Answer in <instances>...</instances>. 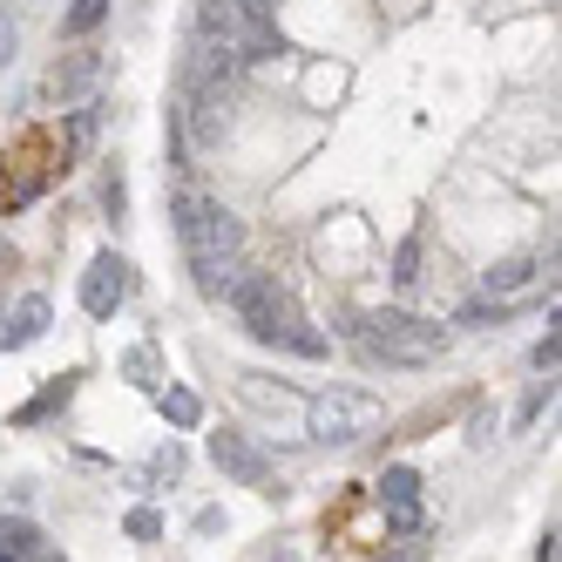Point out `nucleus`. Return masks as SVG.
Wrapping results in <instances>:
<instances>
[{
    "label": "nucleus",
    "instance_id": "1",
    "mask_svg": "<svg viewBox=\"0 0 562 562\" xmlns=\"http://www.w3.org/2000/svg\"><path fill=\"white\" fill-rule=\"evenodd\" d=\"M170 217H177V245H183V258L196 271V285L211 292V278L237 258V245H245V224H237L217 196H204V190H177Z\"/></svg>",
    "mask_w": 562,
    "mask_h": 562
},
{
    "label": "nucleus",
    "instance_id": "2",
    "mask_svg": "<svg viewBox=\"0 0 562 562\" xmlns=\"http://www.w3.org/2000/svg\"><path fill=\"white\" fill-rule=\"evenodd\" d=\"M359 352L386 359V367H427L440 352V326H427L414 312H367L359 318Z\"/></svg>",
    "mask_w": 562,
    "mask_h": 562
},
{
    "label": "nucleus",
    "instance_id": "3",
    "mask_svg": "<svg viewBox=\"0 0 562 562\" xmlns=\"http://www.w3.org/2000/svg\"><path fill=\"white\" fill-rule=\"evenodd\" d=\"M373 427H380V400L352 393V386H333V393H318L305 407V434L326 440V448H352V440H367Z\"/></svg>",
    "mask_w": 562,
    "mask_h": 562
},
{
    "label": "nucleus",
    "instance_id": "4",
    "mask_svg": "<svg viewBox=\"0 0 562 562\" xmlns=\"http://www.w3.org/2000/svg\"><path fill=\"white\" fill-rule=\"evenodd\" d=\"M211 461H217V468H224V474L237 481V488H258V495H278V474H271V461H265V454L251 448L245 434H231V427H224V434H211Z\"/></svg>",
    "mask_w": 562,
    "mask_h": 562
},
{
    "label": "nucleus",
    "instance_id": "5",
    "mask_svg": "<svg viewBox=\"0 0 562 562\" xmlns=\"http://www.w3.org/2000/svg\"><path fill=\"white\" fill-rule=\"evenodd\" d=\"M123 299H130V265L115 258V251H102L89 265V278H82V305H89V318H109Z\"/></svg>",
    "mask_w": 562,
    "mask_h": 562
},
{
    "label": "nucleus",
    "instance_id": "6",
    "mask_svg": "<svg viewBox=\"0 0 562 562\" xmlns=\"http://www.w3.org/2000/svg\"><path fill=\"white\" fill-rule=\"evenodd\" d=\"M542 258H502L495 271H481V299H495V305H515L521 292H536L542 285Z\"/></svg>",
    "mask_w": 562,
    "mask_h": 562
},
{
    "label": "nucleus",
    "instance_id": "7",
    "mask_svg": "<svg viewBox=\"0 0 562 562\" xmlns=\"http://www.w3.org/2000/svg\"><path fill=\"white\" fill-rule=\"evenodd\" d=\"M102 68H109L102 55H68V61H61L55 75H48V82H42V95L68 109V102H82V95H89V89L102 82Z\"/></svg>",
    "mask_w": 562,
    "mask_h": 562
},
{
    "label": "nucleus",
    "instance_id": "8",
    "mask_svg": "<svg viewBox=\"0 0 562 562\" xmlns=\"http://www.w3.org/2000/svg\"><path fill=\"white\" fill-rule=\"evenodd\" d=\"M48 318H55V312H48V299H42V292H27V299L8 312V326H0V352H21V346H34V339L48 333Z\"/></svg>",
    "mask_w": 562,
    "mask_h": 562
},
{
    "label": "nucleus",
    "instance_id": "9",
    "mask_svg": "<svg viewBox=\"0 0 562 562\" xmlns=\"http://www.w3.org/2000/svg\"><path fill=\"white\" fill-rule=\"evenodd\" d=\"M0 549H8L14 562H55L48 555V536L34 529V521H8V515H0Z\"/></svg>",
    "mask_w": 562,
    "mask_h": 562
},
{
    "label": "nucleus",
    "instance_id": "10",
    "mask_svg": "<svg viewBox=\"0 0 562 562\" xmlns=\"http://www.w3.org/2000/svg\"><path fill=\"white\" fill-rule=\"evenodd\" d=\"M68 393H75V373H61V380H48V386H42V393H34V400H27V407H21V414H14V427H34V420H48V414H61V407H68Z\"/></svg>",
    "mask_w": 562,
    "mask_h": 562
},
{
    "label": "nucleus",
    "instance_id": "11",
    "mask_svg": "<svg viewBox=\"0 0 562 562\" xmlns=\"http://www.w3.org/2000/svg\"><path fill=\"white\" fill-rule=\"evenodd\" d=\"M156 407H164L170 427H196V420H204V400H196L190 386H164V393H156Z\"/></svg>",
    "mask_w": 562,
    "mask_h": 562
},
{
    "label": "nucleus",
    "instance_id": "12",
    "mask_svg": "<svg viewBox=\"0 0 562 562\" xmlns=\"http://www.w3.org/2000/svg\"><path fill=\"white\" fill-rule=\"evenodd\" d=\"M380 502H386V508H393V502H420V474H414V468H386Z\"/></svg>",
    "mask_w": 562,
    "mask_h": 562
},
{
    "label": "nucleus",
    "instance_id": "13",
    "mask_svg": "<svg viewBox=\"0 0 562 562\" xmlns=\"http://www.w3.org/2000/svg\"><path fill=\"white\" fill-rule=\"evenodd\" d=\"M102 14H109V0H75V8L61 14V34H95Z\"/></svg>",
    "mask_w": 562,
    "mask_h": 562
},
{
    "label": "nucleus",
    "instance_id": "14",
    "mask_svg": "<svg viewBox=\"0 0 562 562\" xmlns=\"http://www.w3.org/2000/svg\"><path fill=\"white\" fill-rule=\"evenodd\" d=\"M393 285H420V237H407L393 251Z\"/></svg>",
    "mask_w": 562,
    "mask_h": 562
},
{
    "label": "nucleus",
    "instance_id": "15",
    "mask_svg": "<svg viewBox=\"0 0 562 562\" xmlns=\"http://www.w3.org/2000/svg\"><path fill=\"white\" fill-rule=\"evenodd\" d=\"M420 521H427L420 502H393L386 508V536H420Z\"/></svg>",
    "mask_w": 562,
    "mask_h": 562
},
{
    "label": "nucleus",
    "instance_id": "16",
    "mask_svg": "<svg viewBox=\"0 0 562 562\" xmlns=\"http://www.w3.org/2000/svg\"><path fill=\"white\" fill-rule=\"evenodd\" d=\"M130 536L136 542H156V536H164V515H156V508H130Z\"/></svg>",
    "mask_w": 562,
    "mask_h": 562
},
{
    "label": "nucleus",
    "instance_id": "17",
    "mask_svg": "<svg viewBox=\"0 0 562 562\" xmlns=\"http://www.w3.org/2000/svg\"><path fill=\"white\" fill-rule=\"evenodd\" d=\"M14 55H21V27L8 21V8H0V68H8Z\"/></svg>",
    "mask_w": 562,
    "mask_h": 562
},
{
    "label": "nucleus",
    "instance_id": "18",
    "mask_svg": "<svg viewBox=\"0 0 562 562\" xmlns=\"http://www.w3.org/2000/svg\"><path fill=\"white\" fill-rule=\"evenodd\" d=\"M555 359H562V339H555V333H549V339H542V346H536V373H555Z\"/></svg>",
    "mask_w": 562,
    "mask_h": 562
},
{
    "label": "nucleus",
    "instance_id": "19",
    "mask_svg": "<svg viewBox=\"0 0 562 562\" xmlns=\"http://www.w3.org/2000/svg\"><path fill=\"white\" fill-rule=\"evenodd\" d=\"M380 562H427V549H400V555H380Z\"/></svg>",
    "mask_w": 562,
    "mask_h": 562
},
{
    "label": "nucleus",
    "instance_id": "20",
    "mask_svg": "<svg viewBox=\"0 0 562 562\" xmlns=\"http://www.w3.org/2000/svg\"><path fill=\"white\" fill-rule=\"evenodd\" d=\"M0 562H14V555H8V549H0Z\"/></svg>",
    "mask_w": 562,
    "mask_h": 562
}]
</instances>
